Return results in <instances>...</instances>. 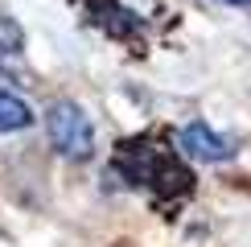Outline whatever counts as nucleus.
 <instances>
[{"label": "nucleus", "instance_id": "obj_5", "mask_svg": "<svg viewBox=\"0 0 251 247\" xmlns=\"http://www.w3.org/2000/svg\"><path fill=\"white\" fill-rule=\"evenodd\" d=\"M218 4H235V8H251V0H218Z\"/></svg>", "mask_w": 251, "mask_h": 247}, {"label": "nucleus", "instance_id": "obj_2", "mask_svg": "<svg viewBox=\"0 0 251 247\" xmlns=\"http://www.w3.org/2000/svg\"><path fill=\"white\" fill-rule=\"evenodd\" d=\"M177 144H181L185 157H194V161H210V165L235 157V140H231V136H218L210 124H202V120L185 124L181 136H177Z\"/></svg>", "mask_w": 251, "mask_h": 247}, {"label": "nucleus", "instance_id": "obj_4", "mask_svg": "<svg viewBox=\"0 0 251 247\" xmlns=\"http://www.w3.org/2000/svg\"><path fill=\"white\" fill-rule=\"evenodd\" d=\"M21 54H25V37H21V29L13 25V21L0 17V70L13 74V70L21 66Z\"/></svg>", "mask_w": 251, "mask_h": 247}, {"label": "nucleus", "instance_id": "obj_3", "mask_svg": "<svg viewBox=\"0 0 251 247\" xmlns=\"http://www.w3.org/2000/svg\"><path fill=\"white\" fill-rule=\"evenodd\" d=\"M29 124H33V107L21 95H13V91H0V136L4 132H21Z\"/></svg>", "mask_w": 251, "mask_h": 247}, {"label": "nucleus", "instance_id": "obj_1", "mask_svg": "<svg viewBox=\"0 0 251 247\" xmlns=\"http://www.w3.org/2000/svg\"><path fill=\"white\" fill-rule=\"evenodd\" d=\"M46 132H50V144H54L66 161H87L91 152H95V128H91V116L78 107V103H70V99L50 103Z\"/></svg>", "mask_w": 251, "mask_h": 247}]
</instances>
